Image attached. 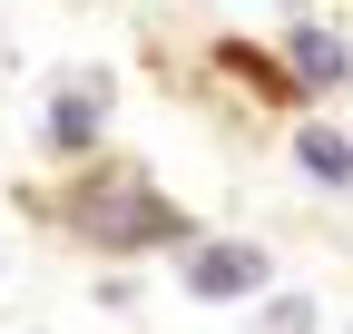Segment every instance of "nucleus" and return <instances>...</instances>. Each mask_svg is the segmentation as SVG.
Here are the masks:
<instances>
[{
    "mask_svg": "<svg viewBox=\"0 0 353 334\" xmlns=\"http://www.w3.org/2000/svg\"><path fill=\"white\" fill-rule=\"evenodd\" d=\"M69 226H79V236H99V246H176V236H187V217H176L167 197H148L138 177L69 197Z\"/></svg>",
    "mask_w": 353,
    "mask_h": 334,
    "instance_id": "1",
    "label": "nucleus"
},
{
    "mask_svg": "<svg viewBox=\"0 0 353 334\" xmlns=\"http://www.w3.org/2000/svg\"><path fill=\"white\" fill-rule=\"evenodd\" d=\"M275 285V266H265V246L245 236H187V295L196 305H245Z\"/></svg>",
    "mask_w": 353,
    "mask_h": 334,
    "instance_id": "2",
    "label": "nucleus"
},
{
    "mask_svg": "<svg viewBox=\"0 0 353 334\" xmlns=\"http://www.w3.org/2000/svg\"><path fill=\"white\" fill-rule=\"evenodd\" d=\"M108 69H69L59 79V89H50V118H39V148H50V157H88V148H99L108 138Z\"/></svg>",
    "mask_w": 353,
    "mask_h": 334,
    "instance_id": "3",
    "label": "nucleus"
},
{
    "mask_svg": "<svg viewBox=\"0 0 353 334\" xmlns=\"http://www.w3.org/2000/svg\"><path fill=\"white\" fill-rule=\"evenodd\" d=\"M285 69L304 79V89H343V69H353V50H343L334 30H294V39H285Z\"/></svg>",
    "mask_w": 353,
    "mask_h": 334,
    "instance_id": "4",
    "label": "nucleus"
},
{
    "mask_svg": "<svg viewBox=\"0 0 353 334\" xmlns=\"http://www.w3.org/2000/svg\"><path fill=\"white\" fill-rule=\"evenodd\" d=\"M294 157H304V177L353 187V138H343V128H294Z\"/></svg>",
    "mask_w": 353,
    "mask_h": 334,
    "instance_id": "5",
    "label": "nucleus"
},
{
    "mask_svg": "<svg viewBox=\"0 0 353 334\" xmlns=\"http://www.w3.org/2000/svg\"><path fill=\"white\" fill-rule=\"evenodd\" d=\"M265 334H314V295H275L265 305Z\"/></svg>",
    "mask_w": 353,
    "mask_h": 334,
    "instance_id": "6",
    "label": "nucleus"
}]
</instances>
